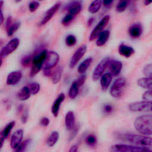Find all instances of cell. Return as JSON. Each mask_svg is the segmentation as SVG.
I'll return each mask as SVG.
<instances>
[{"mask_svg":"<svg viewBox=\"0 0 152 152\" xmlns=\"http://www.w3.org/2000/svg\"><path fill=\"white\" fill-rule=\"evenodd\" d=\"M110 59L108 57L103 58L96 66L92 74V78L94 81L98 80L103 75L104 71L108 66L110 61Z\"/></svg>","mask_w":152,"mask_h":152,"instance_id":"cell-7","label":"cell"},{"mask_svg":"<svg viewBox=\"0 0 152 152\" xmlns=\"http://www.w3.org/2000/svg\"><path fill=\"white\" fill-rule=\"evenodd\" d=\"M144 74L147 77H151L152 76V65L151 64H149L146 65L143 69Z\"/></svg>","mask_w":152,"mask_h":152,"instance_id":"cell-40","label":"cell"},{"mask_svg":"<svg viewBox=\"0 0 152 152\" xmlns=\"http://www.w3.org/2000/svg\"><path fill=\"white\" fill-rule=\"evenodd\" d=\"M65 97V94L63 93H62L59 94V96L57 97V98L54 101V102L52 104V106L51 111H52L53 115L55 117L58 116L61 104L64 101Z\"/></svg>","mask_w":152,"mask_h":152,"instance_id":"cell-16","label":"cell"},{"mask_svg":"<svg viewBox=\"0 0 152 152\" xmlns=\"http://www.w3.org/2000/svg\"><path fill=\"white\" fill-rule=\"evenodd\" d=\"M48 54V51L46 49L42 50L39 54L36 55L32 58V66L30 71V77L36 75L42 68Z\"/></svg>","mask_w":152,"mask_h":152,"instance_id":"cell-4","label":"cell"},{"mask_svg":"<svg viewBox=\"0 0 152 152\" xmlns=\"http://www.w3.org/2000/svg\"><path fill=\"white\" fill-rule=\"evenodd\" d=\"M59 7H60V3L57 2L52 7H51L50 8H49L45 12L44 17L40 23V26L45 25L47 23H48L53 17V15L56 12V11L59 10Z\"/></svg>","mask_w":152,"mask_h":152,"instance_id":"cell-12","label":"cell"},{"mask_svg":"<svg viewBox=\"0 0 152 152\" xmlns=\"http://www.w3.org/2000/svg\"><path fill=\"white\" fill-rule=\"evenodd\" d=\"M135 129L144 135H150L152 133V116L144 115L137 117L134 124Z\"/></svg>","mask_w":152,"mask_h":152,"instance_id":"cell-1","label":"cell"},{"mask_svg":"<svg viewBox=\"0 0 152 152\" xmlns=\"http://www.w3.org/2000/svg\"><path fill=\"white\" fill-rule=\"evenodd\" d=\"M65 124L68 131H72L75 126V116L72 111H68L65 117Z\"/></svg>","mask_w":152,"mask_h":152,"instance_id":"cell-17","label":"cell"},{"mask_svg":"<svg viewBox=\"0 0 152 152\" xmlns=\"http://www.w3.org/2000/svg\"><path fill=\"white\" fill-rule=\"evenodd\" d=\"M151 2H152L151 1H147V0H145V1H144V5H148L150 4Z\"/></svg>","mask_w":152,"mask_h":152,"instance_id":"cell-52","label":"cell"},{"mask_svg":"<svg viewBox=\"0 0 152 152\" xmlns=\"http://www.w3.org/2000/svg\"><path fill=\"white\" fill-rule=\"evenodd\" d=\"M31 61H32V57L30 55H26L23 56V58L21 59V63L23 66L26 67L28 65H29V64Z\"/></svg>","mask_w":152,"mask_h":152,"instance_id":"cell-39","label":"cell"},{"mask_svg":"<svg viewBox=\"0 0 152 152\" xmlns=\"http://www.w3.org/2000/svg\"><path fill=\"white\" fill-rule=\"evenodd\" d=\"M87 50V46L83 45L78 48V49L74 52L69 62V67L71 68H74L81 58L84 56Z\"/></svg>","mask_w":152,"mask_h":152,"instance_id":"cell-11","label":"cell"},{"mask_svg":"<svg viewBox=\"0 0 152 152\" xmlns=\"http://www.w3.org/2000/svg\"><path fill=\"white\" fill-rule=\"evenodd\" d=\"M20 23L18 21H16L12 23L8 28H7V33L8 36H12L20 28Z\"/></svg>","mask_w":152,"mask_h":152,"instance_id":"cell-30","label":"cell"},{"mask_svg":"<svg viewBox=\"0 0 152 152\" xmlns=\"http://www.w3.org/2000/svg\"><path fill=\"white\" fill-rule=\"evenodd\" d=\"M109 37V31L108 30L103 31L98 36L96 41V45L97 46H103L107 41Z\"/></svg>","mask_w":152,"mask_h":152,"instance_id":"cell-24","label":"cell"},{"mask_svg":"<svg viewBox=\"0 0 152 152\" xmlns=\"http://www.w3.org/2000/svg\"><path fill=\"white\" fill-rule=\"evenodd\" d=\"M27 87L30 90L31 94H33V95L36 94L40 91V84L38 83H36V82L30 83L29 86Z\"/></svg>","mask_w":152,"mask_h":152,"instance_id":"cell-33","label":"cell"},{"mask_svg":"<svg viewBox=\"0 0 152 152\" xmlns=\"http://www.w3.org/2000/svg\"><path fill=\"white\" fill-rule=\"evenodd\" d=\"M2 58H0V67L2 65Z\"/></svg>","mask_w":152,"mask_h":152,"instance_id":"cell-53","label":"cell"},{"mask_svg":"<svg viewBox=\"0 0 152 152\" xmlns=\"http://www.w3.org/2000/svg\"><path fill=\"white\" fill-rule=\"evenodd\" d=\"M142 27L140 24H132L129 28V34L133 38H138L142 34Z\"/></svg>","mask_w":152,"mask_h":152,"instance_id":"cell-21","label":"cell"},{"mask_svg":"<svg viewBox=\"0 0 152 152\" xmlns=\"http://www.w3.org/2000/svg\"><path fill=\"white\" fill-rule=\"evenodd\" d=\"M20 44V40L18 38H14L1 49L0 52V58L6 57L14 52Z\"/></svg>","mask_w":152,"mask_h":152,"instance_id":"cell-8","label":"cell"},{"mask_svg":"<svg viewBox=\"0 0 152 152\" xmlns=\"http://www.w3.org/2000/svg\"><path fill=\"white\" fill-rule=\"evenodd\" d=\"M152 102L140 101L133 102L129 105V109L132 112H150L151 110Z\"/></svg>","mask_w":152,"mask_h":152,"instance_id":"cell-6","label":"cell"},{"mask_svg":"<svg viewBox=\"0 0 152 152\" xmlns=\"http://www.w3.org/2000/svg\"><path fill=\"white\" fill-rule=\"evenodd\" d=\"M76 42H77L76 37H75V36L72 34H69L66 37L65 43L68 46L71 47L74 46L76 43Z\"/></svg>","mask_w":152,"mask_h":152,"instance_id":"cell-35","label":"cell"},{"mask_svg":"<svg viewBox=\"0 0 152 152\" xmlns=\"http://www.w3.org/2000/svg\"><path fill=\"white\" fill-rule=\"evenodd\" d=\"M62 73V67L59 66L54 71V72L51 75V79L52 82L53 84H58L61 78Z\"/></svg>","mask_w":152,"mask_h":152,"instance_id":"cell-26","label":"cell"},{"mask_svg":"<svg viewBox=\"0 0 152 152\" xmlns=\"http://www.w3.org/2000/svg\"><path fill=\"white\" fill-rule=\"evenodd\" d=\"M23 132H24L22 129H19L12 134L10 141V146L12 148H16L18 146V145L22 142Z\"/></svg>","mask_w":152,"mask_h":152,"instance_id":"cell-13","label":"cell"},{"mask_svg":"<svg viewBox=\"0 0 152 152\" xmlns=\"http://www.w3.org/2000/svg\"><path fill=\"white\" fill-rule=\"evenodd\" d=\"M31 142V140L30 139H26L24 141H22L18 146L15 148V151L14 152H25L26 150L27 147Z\"/></svg>","mask_w":152,"mask_h":152,"instance_id":"cell-32","label":"cell"},{"mask_svg":"<svg viewBox=\"0 0 152 152\" xmlns=\"http://www.w3.org/2000/svg\"><path fill=\"white\" fill-rule=\"evenodd\" d=\"M102 2L100 0H96L93 1L88 7V12L91 14H95L97 12L102 6Z\"/></svg>","mask_w":152,"mask_h":152,"instance_id":"cell-27","label":"cell"},{"mask_svg":"<svg viewBox=\"0 0 152 152\" xmlns=\"http://www.w3.org/2000/svg\"><path fill=\"white\" fill-rule=\"evenodd\" d=\"M126 85V80L123 77L117 78L110 89V94L114 98L120 97L124 91Z\"/></svg>","mask_w":152,"mask_h":152,"instance_id":"cell-5","label":"cell"},{"mask_svg":"<svg viewBox=\"0 0 152 152\" xmlns=\"http://www.w3.org/2000/svg\"><path fill=\"white\" fill-rule=\"evenodd\" d=\"M14 125H15L14 121H11L10 123H8L5 126V127L3 129L2 131L1 132V137L4 138L5 139L7 138L9 136V135H10L11 130L12 129L13 127L14 126Z\"/></svg>","mask_w":152,"mask_h":152,"instance_id":"cell-31","label":"cell"},{"mask_svg":"<svg viewBox=\"0 0 152 152\" xmlns=\"http://www.w3.org/2000/svg\"><path fill=\"white\" fill-rule=\"evenodd\" d=\"M110 150L111 152H152L151 149L147 147L123 144L113 145Z\"/></svg>","mask_w":152,"mask_h":152,"instance_id":"cell-3","label":"cell"},{"mask_svg":"<svg viewBox=\"0 0 152 152\" xmlns=\"http://www.w3.org/2000/svg\"><path fill=\"white\" fill-rule=\"evenodd\" d=\"M59 60V55L54 52L50 51L48 52L46 60L43 65V69H51L55 66Z\"/></svg>","mask_w":152,"mask_h":152,"instance_id":"cell-10","label":"cell"},{"mask_svg":"<svg viewBox=\"0 0 152 152\" xmlns=\"http://www.w3.org/2000/svg\"><path fill=\"white\" fill-rule=\"evenodd\" d=\"M93 21H94V18H89L88 20V21H87V23H88V26H91V24L93 23Z\"/></svg>","mask_w":152,"mask_h":152,"instance_id":"cell-51","label":"cell"},{"mask_svg":"<svg viewBox=\"0 0 152 152\" xmlns=\"http://www.w3.org/2000/svg\"><path fill=\"white\" fill-rule=\"evenodd\" d=\"M121 138L129 142L134 145L144 147L148 148L151 146L152 139L150 137H147L144 135L134 134H125L121 136Z\"/></svg>","mask_w":152,"mask_h":152,"instance_id":"cell-2","label":"cell"},{"mask_svg":"<svg viewBox=\"0 0 152 152\" xmlns=\"http://www.w3.org/2000/svg\"><path fill=\"white\" fill-rule=\"evenodd\" d=\"M78 86L75 81H73L69 87L68 91V96L71 99H74L78 93Z\"/></svg>","mask_w":152,"mask_h":152,"instance_id":"cell-29","label":"cell"},{"mask_svg":"<svg viewBox=\"0 0 152 152\" xmlns=\"http://www.w3.org/2000/svg\"><path fill=\"white\" fill-rule=\"evenodd\" d=\"M59 137V135L58 131H54L52 132L47 139V141H46L47 145L49 147L54 146L57 142V141H58Z\"/></svg>","mask_w":152,"mask_h":152,"instance_id":"cell-25","label":"cell"},{"mask_svg":"<svg viewBox=\"0 0 152 152\" xmlns=\"http://www.w3.org/2000/svg\"><path fill=\"white\" fill-rule=\"evenodd\" d=\"M39 6H40L39 2L36 1H33L29 3L28 8H29L30 11L33 12H34L35 11H36L37 9L39 7Z\"/></svg>","mask_w":152,"mask_h":152,"instance_id":"cell-38","label":"cell"},{"mask_svg":"<svg viewBox=\"0 0 152 152\" xmlns=\"http://www.w3.org/2000/svg\"><path fill=\"white\" fill-rule=\"evenodd\" d=\"M4 140H5V138L1 136V137H0V149L2 148V147L3 144H4Z\"/></svg>","mask_w":152,"mask_h":152,"instance_id":"cell-50","label":"cell"},{"mask_svg":"<svg viewBox=\"0 0 152 152\" xmlns=\"http://www.w3.org/2000/svg\"><path fill=\"white\" fill-rule=\"evenodd\" d=\"M20 112L21 113V120L23 124L26 123L27 120V117H28V111L27 108H24L23 106H21L20 108Z\"/></svg>","mask_w":152,"mask_h":152,"instance_id":"cell-36","label":"cell"},{"mask_svg":"<svg viewBox=\"0 0 152 152\" xmlns=\"http://www.w3.org/2000/svg\"><path fill=\"white\" fill-rule=\"evenodd\" d=\"M92 61H93V58L91 57H89L86 59L82 63H81V64L78 67V72L80 74L84 73L89 67Z\"/></svg>","mask_w":152,"mask_h":152,"instance_id":"cell-28","label":"cell"},{"mask_svg":"<svg viewBox=\"0 0 152 152\" xmlns=\"http://www.w3.org/2000/svg\"><path fill=\"white\" fill-rule=\"evenodd\" d=\"M142 99L145 101L152 102V92L151 90L146 91L142 95Z\"/></svg>","mask_w":152,"mask_h":152,"instance_id":"cell-42","label":"cell"},{"mask_svg":"<svg viewBox=\"0 0 152 152\" xmlns=\"http://www.w3.org/2000/svg\"><path fill=\"white\" fill-rule=\"evenodd\" d=\"M50 122L49 119L47 117H43L40 121V124L43 126H47L49 125Z\"/></svg>","mask_w":152,"mask_h":152,"instance_id":"cell-44","label":"cell"},{"mask_svg":"<svg viewBox=\"0 0 152 152\" xmlns=\"http://www.w3.org/2000/svg\"><path fill=\"white\" fill-rule=\"evenodd\" d=\"M22 78V72L20 71H14L11 72L7 78V84L8 86H14L17 84Z\"/></svg>","mask_w":152,"mask_h":152,"instance_id":"cell-14","label":"cell"},{"mask_svg":"<svg viewBox=\"0 0 152 152\" xmlns=\"http://www.w3.org/2000/svg\"><path fill=\"white\" fill-rule=\"evenodd\" d=\"M110 74L113 76H116L119 74L122 68V64L118 60H110L109 65Z\"/></svg>","mask_w":152,"mask_h":152,"instance_id":"cell-15","label":"cell"},{"mask_svg":"<svg viewBox=\"0 0 152 152\" xmlns=\"http://www.w3.org/2000/svg\"><path fill=\"white\" fill-rule=\"evenodd\" d=\"M4 5V1H0V26L2 25V24L4 22V15H3V13H2V7Z\"/></svg>","mask_w":152,"mask_h":152,"instance_id":"cell-46","label":"cell"},{"mask_svg":"<svg viewBox=\"0 0 152 152\" xmlns=\"http://www.w3.org/2000/svg\"><path fill=\"white\" fill-rule=\"evenodd\" d=\"M103 4V5L106 7V8H109L112 6V3H113V1H103V2H102Z\"/></svg>","mask_w":152,"mask_h":152,"instance_id":"cell-47","label":"cell"},{"mask_svg":"<svg viewBox=\"0 0 152 152\" xmlns=\"http://www.w3.org/2000/svg\"><path fill=\"white\" fill-rule=\"evenodd\" d=\"M118 52L121 55L125 58H129L134 53L135 50L131 46L121 44L118 48Z\"/></svg>","mask_w":152,"mask_h":152,"instance_id":"cell-18","label":"cell"},{"mask_svg":"<svg viewBox=\"0 0 152 152\" xmlns=\"http://www.w3.org/2000/svg\"><path fill=\"white\" fill-rule=\"evenodd\" d=\"M74 17L71 14H66L62 20V24L64 26H68L70 24V23L73 20Z\"/></svg>","mask_w":152,"mask_h":152,"instance_id":"cell-41","label":"cell"},{"mask_svg":"<svg viewBox=\"0 0 152 152\" xmlns=\"http://www.w3.org/2000/svg\"><path fill=\"white\" fill-rule=\"evenodd\" d=\"M112 80V75L109 73H105L104 74H103L102 77H100V85L102 90L104 91H106Z\"/></svg>","mask_w":152,"mask_h":152,"instance_id":"cell-19","label":"cell"},{"mask_svg":"<svg viewBox=\"0 0 152 152\" xmlns=\"http://www.w3.org/2000/svg\"><path fill=\"white\" fill-rule=\"evenodd\" d=\"M30 91L27 86L22 87L17 93V97L21 101H24L29 99L30 97Z\"/></svg>","mask_w":152,"mask_h":152,"instance_id":"cell-23","label":"cell"},{"mask_svg":"<svg viewBox=\"0 0 152 152\" xmlns=\"http://www.w3.org/2000/svg\"><path fill=\"white\" fill-rule=\"evenodd\" d=\"M86 80V76L85 75H81V76H80L78 77V78L77 79V80H76V83L78 86V87H81L85 83Z\"/></svg>","mask_w":152,"mask_h":152,"instance_id":"cell-43","label":"cell"},{"mask_svg":"<svg viewBox=\"0 0 152 152\" xmlns=\"http://www.w3.org/2000/svg\"><path fill=\"white\" fill-rule=\"evenodd\" d=\"M128 5V1L125 0H121L119 1L116 7V11L118 12H124L125 9L126 8Z\"/></svg>","mask_w":152,"mask_h":152,"instance_id":"cell-34","label":"cell"},{"mask_svg":"<svg viewBox=\"0 0 152 152\" xmlns=\"http://www.w3.org/2000/svg\"><path fill=\"white\" fill-rule=\"evenodd\" d=\"M110 20V16L109 15H105L102 18V19L100 20V21L97 24V25L95 27V28L92 30L90 37L89 40L90 41H93L96 38H97L99 35L103 31V28L106 26L107 24L109 21Z\"/></svg>","mask_w":152,"mask_h":152,"instance_id":"cell-9","label":"cell"},{"mask_svg":"<svg viewBox=\"0 0 152 152\" xmlns=\"http://www.w3.org/2000/svg\"><path fill=\"white\" fill-rule=\"evenodd\" d=\"M81 4L78 1H74L70 4L68 7V14L73 15L74 17L77 15L81 10Z\"/></svg>","mask_w":152,"mask_h":152,"instance_id":"cell-20","label":"cell"},{"mask_svg":"<svg viewBox=\"0 0 152 152\" xmlns=\"http://www.w3.org/2000/svg\"><path fill=\"white\" fill-rule=\"evenodd\" d=\"M113 111V107L110 104H106L103 107V112L106 114L111 113Z\"/></svg>","mask_w":152,"mask_h":152,"instance_id":"cell-45","label":"cell"},{"mask_svg":"<svg viewBox=\"0 0 152 152\" xmlns=\"http://www.w3.org/2000/svg\"><path fill=\"white\" fill-rule=\"evenodd\" d=\"M138 85L148 90H151L152 88V78L151 77H144L140 78L137 80Z\"/></svg>","mask_w":152,"mask_h":152,"instance_id":"cell-22","label":"cell"},{"mask_svg":"<svg viewBox=\"0 0 152 152\" xmlns=\"http://www.w3.org/2000/svg\"><path fill=\"white\" fill-rule=\"evenodd\" d=\"M43 74L46 77H50L52 75L51 69H43Z\"/></svg>","mask_w":152,"mask_h":152,"instance_id":"cell-49","label":"cell"},{"mask_svg":"<svg viewBox=\"0 0 152 152\" xmlns=\"http://www.w3.org/2000/svg\"><path fill=\"white\" fill-rule=\"evenodd\" d=\"M77 151H78V146L77 145H73L70 147L68 152H77Z\"/></svg>","mask_w":152,"mask_h":152,"instance_id":"cell-48","label":"cell"},{"mask_svg":"<svg viewBox=\"0 0 152 152\" xmlns=\"http://www.w3.org/2000/svg\"><path fill=\"white\" fill-rule=\"evenodd\" d=\"M86 143L90 145V146H93L96 144L97 142V140H96V137L95 135H93V134H90L88 135L86 139Z\"/></svg>","mask_w":152,"mask_h":152,"instance_id":"cell-37","label":"cell"}]
</instances>
